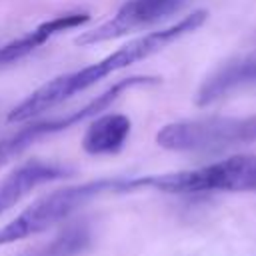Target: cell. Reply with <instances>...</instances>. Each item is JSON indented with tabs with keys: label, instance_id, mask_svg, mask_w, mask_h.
Masks as SVG:
<instances>
[{
	"label": "cell",
	"instance_id": "6da1fadb",
	"mask_svg": "<svg viewBox=\"0 0 256 256\" xmlns=\"http://www.w3.org/2000/svg\"><path fill=\"white\" fill-rule=\"evenodd\" d=\"M206 18H208L206 10H194L192 14L180 18L178 22H174L166 28L148 32L144 36H138V38L126 42L124 46L116 48L112 54H108L80 70L66 72V74H60V76L48 80L46 84L36 88L32 94H28L16 108H12V112L8 114V122H28L34 116L62 104L64 100L92 88L106 76L162 52L172 42L198 30L206 22Z\"/></svg>",
	"mask_w": 256,
	"mask_h": 256
},
{
	"label": "cell",
	"instance_id": "7a4b0ae2",
	"mask_svg": "<svg viewBox=\"0 0 256 256\" xmlns=\"http://www.w3.org/2000/svg\"><path fill=\"white\" fill-rule=\"evenodd\" d=\"M158 190L166 194H194V192H256V154H236L220 162L138 178H126L124 192Z\"/></svg>",
	"mask_w": 256,
	"mask_h": 256
},
{
	"label": "cell",
	"instance_id": "3957f363",
	"mask_svg": "<svg viewBox=\"0 0 256 256\" xmlns=\"http://www.w3.org/2000/svg\"><path fill=\"white\" fill-rule=\"evenodd\" d=\"M106 192H124V178H102L84 184L64 186L38 198L0 228V246L14 244L18 240L50 230L52 226L74 214L78 208L86 206L88 202Z\"/></svg>",
	"mask_w": 256,
	"mask_h": 256
},
{
	"label": "cell",
	"instance_id": "277c9868",
	"mask_svg": "<svg viewBox=\"0 0 256 256\" xmlns=\"http://www.w3.org/2000/svg\"><path fill=\"white\" fill-rule=\"evenodd\" d=\"M248 142H256V114L178 120L156 134V144L174 152H212Z\"/></svg>",
	"mask_w": 256,
	"mask_h": 256
},
{
	"label": "cell",
	"instance_id": "5b68a950",
	"mask_svg": "<svg viewBox=\"0 0 256 256\" xmlns=\"http://www.w3.org/2000/svg\"><path fill=\"white\" fill-rule=\"evenodd\" d=\"M156 82H158V78H152V76H128V78H122V80L114 82L110 88H106L102 94H98L96 98H92L88 104H84L82 108H78L74 112L26 124L24 128L14 132L12 136H6V138L0 140V168L6 166L8 162H12L14 158H18L22 152H26L38 140H42L46 136H52V134H58V132H64V130H70L76 124H82L84 120L98 116L112 102H116L126 90L136 88V86L156 84Z\"/></svg>",
	"mask_w": 256,
	"mask_h": 256
},
{
	"label": "cell",
	"instance_id": "8992f818",
	"mask_svg": "<svg viewBox=\"0 0 256 256\" xmlns=\"http://www.w3.org/2000/svg\"><path fill=\"white\" fill-rule=\"evenodd\" d=\"M188 0H126L112 18L102 22L100 26L82 32L76 38V44L80 46H94L108 40L122 38L130 32L148 28L170 14L178 12Z\"/></svg>",
	"mask_w": 256,
	"mask_h": 256
},
{
	"label": "cell",
	"instance_id": "52a82bcc",
	"mask_svg": "<svg viewBox=\"0 0 256 256\" xmlns=\"http://www.w3.org/2000/svg\"><path fill=\"white\" fill-rule=\"evenodd\" d=\"M72 170L58 162H44V160H28L14 168L2 182H0V216L16 206L24 196H28L34 188L68 178Z\"/></svg>",
	"mask_w": 256,
	"mask_h": 256
},
{
	"label": "cell",
	"instance_id": "ba28073f",
	"mask_svg": "<svg viewBox=\"0 0 256 256\" xmlns=\"http://www.w3.org/2000/svg\"><path fill=\"white\" fill-rule=\"evenodd\" d=\"M88 20H90V14L88 12H70V14L54 16V18L38 24L36 28L28 30L26 34H22V36L10 40L8 44L0 46V64L16 62V60L28 56L30 52H34L36 48H40L42 44H46L56 34L66 32V30H74V28L86 24Z\"/></svg>",
	"mask_w": 256,
	"mask_h": 256
},
{
	"label": "cell",
	"instance_id": "9c48e42d",
	"mask_svg": "<svg viewBox=\"0 0 256 256\" xmlns=\"http://www.w3.org/2000/svg\"><path fill=\"white\" fill-rule=\"evenodd\" d=\"M132 130V122L124 114H98L82 136V148L90 156L118 154Z\"/></svg>",
	"mask_w": 256,
	"mask_h": 256
},
{
	"label": "cell",
	"instance_id": "30bf717a",
	"mask_svg": "<svg viewBox=\"0 0 256 256\" xmlns=\"http://www.w3.org/2000/svg\"><path fill=\"white\" fill-rule=\"evenodd\" d=\"M254 84H256V56L228 62L202 82V86L196 92V104L208 106L238 88L254 86Z\"/></svg>",
	"mask_w": 256,
	"mask_h": 256
},
{
	"label": "cell",
	"instance_id": "8fae6325",
	"mask_svg": "<svg viewBox=\"0 0 256 256\" xmlns=\"http://www.w3.org/2000/svg\"><path fill=\"white\" fill-rule=\"evenodd\" d=\"M88 240H90L88 228L84 224H76V226H70L64 232H60L52 242H48L32 252H26L22 256H74L84 250Z\"/></svg>",
	"mask_w": 256,
	"mask_h": 256
}]
</instances>
